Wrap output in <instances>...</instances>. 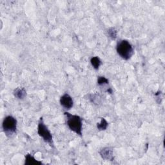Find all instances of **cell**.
<instances>
[{
    "instance_id": "1",
    "label": "cell",
    "mask_w": 165,
    "mask_h": 165,
    "mask_svg": "<svg viewBox=\"0 0 165 165\" xmlns=\"http://www.w3.org/2000/svg\"><path fill=\"white\" fill-rule=\"evenodd\" d=\"M64 114L66 117L67 126L69 129L81 136L83 130L82 119L79 115H73L68 112H65Z\"/></svg>"
},
{
    "instance_id": "2",
    "label": "cell",
    "mask_w": 165,
    "mask_h": 165,
    "mask_svg": "<svg viewBox=\"0 0 165 165\" xmlns=\"http://www.w3.org/2000/svg\"><path fill=\"white\" fill-rule=\"evenodd\" d=\"M116 51L122 59L127 61L133 55L134 50L132 45L127 40H120L116 46Z\"/></svg>"
},
{
    "instance_id": "3",
    "label": "cell",
    "mask_w": 165,
    "mask_h": 165,
    "mask_svg": "<svg viewBox=\"0 0 165 165\" xmlns=\"http://www.w3.org/2000/svg\"><path fill=\"white\" fill-rule=\"evenodd\" d=\"M17 121L12 115H8L3 121L2 128L7 136H12L16 132Z\"/></svg>"
},
{
    "instance_id": "4",
    "label": "cell",
    "mask_w": 165,
    "mask_h": 165,
    "mask_svg": "<svg viewBox=\"0 0 165 165\" xmlns=\"http://www.w3.org/2000/svg\"><path fill=\"white\" fill-rule=\"evenodd\" d=\"M37 133L43 139V141L49 144L51 146L54 147L53 138L51 131L45 125L43 118H41L38 123L37 126Z\"/></svg>"
},
{
    "instance_id": "5",
    "label": "cell",
    "mask_w": 165,
    "mask_h": 165,
    "mask_svg": "<svg viewBox=\"0 0 165 165\" xmlns=\"http://www.w3.org/2000/svg\"><path fill=\"white\" fill-rule=\"evenodd\" d=\"M60 104L66 110H70L73 107L74 101L72 97L67 93L63 94L60 98Z\"/></svg>"
},
{
    "instance_id": "6",
    "label": "cell",
    "mask_w": 165,
    "mask_h": 165,
    "mask_svg": "<svg viewBox=\"0 0 165 165\" xmlns=\"http://www.w3.org/2000/svg\"><path fill=\"white\" fill-rule=\"evenodd\" d=\"M99 154L102 159L106 161H113L114 159L113 149L110 147H105L102 148L99 152Z\"/></svg>"
},
{
    "instance_id": "7",
    "label": "cell",
    "mask_w": 165,
    "mask_h": 165,
    "mask_svg": "<svg viewBox=\"0 0 165 165\" xmlns=\"http://www.w3.org/2000/svg\"><path fill=\"white\" fill-rule=\"evenodd\" d=\"M14 95L16 98L23 99L27 95V91L24 88H17L14 91Z\"/></svg>"
},
{
    "instance_id": "8",
    "label": "cell",
    "mask_w": 165,
    "mask_h": 165,
    "mask_svg": "<svg viewBox=\"0 0 165 165\" xmlns=\"http://www.w3.org/2000/svg\"><path fill=\"white\" fill-rule=\"evenodd\" d=\"M25 164L27 165H32V164H42L41 161H39L36 160L32 155L31 154H27L25 156Z\"/></svg>"
},
{
    "instance_id": "9",
    "label": "cell",
    "mask_w": 165,
    "mask_h": 165,
    "mask_svg": "<svg viewBox=\"0 0 165 165\" xmlns=\"http://www.w3.org/2000/svg\"><path fill=\"white\" fill-rule=\"evenodd\" d=\"M90 63L94 69L98 70L99 69L100 66L101 65L102 62L99 59V57H98V56H95V57H92L90 59Z\"/></svg>"
},
{
    "instance_id": "10",
    "label": "cell",
    "mask_w": 165,
    "mask_h": 165,
    "mask_svg": "<svg viewBox=\"0 0 165 165\" xmlns=\"http://www.w3.org/2000/svg\"><path fill=\"white\" fill-rule=\"evenodd\" d=\"M109 126L108 122L104 118H101L99 123L97 124V128L99 130H105Z\"/></svg>"
},
{
    "instance_id": "11",
    "label": "cell",
    "mask_w": 165,
    "mask_h": 165,
    "mask_svg": "<svg viewBox=\"0 0 165 165\" xmlns=\"http://www.w3.org/2000/svg\"><path fill=\"white\" fill-rule=\"evenodd\" d=\"M108 35L112 39V40H115L117 38L118 31L115 30V28L114 27L110 28L108 30Z\"/></svg>"
},
{
    "instance_id": "12",
    "label": "cell",
    "mask_w": 165,
    "mask_h": 165,
    "mask_svg": "<svg viewBox=\"0 0 165 165\" xmlns=\"http://www.w3.org/2000/svg\"><path fill=\"white\" fill-rule=\"evenodd\" d=\"M109 84V80L106 78L105 77L99 76L98 78V85L99 86Z\"/></svg>"
},
{
    "instance_id": "13",
    "label": "cell",
    "mask_w": 165,
    "mask_h": 165,
    "mask_svg": "<svg viewBox=\"0 0 165 165\" xmlns=\"http://www.w3.org/2000/svg\"><path fill=\"white\" fill-rule=\"evenodd\" d=\"M90 99L91 100V101L92 103H94L95 104V100H96V104H98V103H99L100 101V97L98 95H96V94H92L90 95Z\"/></svg>"
}]
</instances>
